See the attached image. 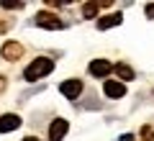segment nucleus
Listing matches in <instances>:
<instances>
[{
  "label": "nucleus",
  "mask_w": 154,
  "mask_h": 141,
  "mask_svg": "<svg viewBox=\"0 0 154 141\" xmlns=\"http://www.w3.org/2000/svg\"><path fill=\"white\" fill-rule=\"evenodd\" d=\"M51 69H54V62H51V59H46V57H38V59H33L31 64L26 67L23 77H26L28 82H36V80H41V77H46Z\"/></svg>",
  "instance_id": "obj_1"
},
{
  "label": "nucleus",
  "mask_w": 154,
  "mask_h": 141,
  "mask_svg": "<svg viewBox=\"0 0 154 141\" xmlns=\"http://www.w3.org/2000/svg\"><path fill=\"white\" fill-rule=\"evenodd\" d=\"M36 26H41V28H49V31H62L64 28V21H62L59 16H54V13H38L36 16Z\"/></svg>",
  "instance_id": "obj_2"
},
{
  "label": "nucleus",
  "mask_w": 154,
  "mask_h": 141,
  "mask_svg": "<svg viewBox=\"0 0 154 141\" xmlns=\"http://www.w3.org/2000/svg\"><path fill=\"white\" fill-rule=\"evenodd\" d=\"M67 131H69V121L54 118V121H51V126H49V141H62Z\"/></svg>",
  "instance_id": "obj_3"
},
{
  "label": "nucleus",
  "mask_w": 154,
  "mask_h": 141,
  "mask_svg": "<svg viewBox=\"0 0 154 141\" xmlns=\"http://www.w3.org/2000/svg\"><path fill=\"white\" fill-rule=\"evenodd\" d=\"M62 95H64L67 100H75V98H80V92H82V80H67V82H62Z\"/></svg>",
  "instance_id": "obj_4"
},
{
  "label": "nucleus",
  "mask_w": 154,
  "mask_h": 141,
  "mask_svg": "<svg viewBox=\"0 0 154 141\" xmlns=\"http://www.w3.org/2000/svg\"><path fill=\"white\" fill-rule=\"evenodd\" d=\"M113 72V64L108 59H93L90 62V75L93 77H108Z\"/></svg>",
  "instance_id": "obj_5"
},
{
  "label": "nucleus",
  "mask_w": 154,
  "mask_h": 141,
  "mask_svg": "<svg viewBox=\"0 0 154 141\" xmlns=\"http://www.w3.org/2000/svg\"><path fill=\"white\" fill-rule=\"evenodd\" d=\"M3 59H8V62H16V59H21L23 57V46L18 41H8V44H3Z\"/></svg>",
  "instance_id": "obj_6"
},
{
  "label": "nucleus",
  "mask_w": 154,
  "mask_h": 141,
  "mask_svg": "<svg viewBox=\"0 0 154 141\" xmlns=\"http://www.w3.org/2000/svg\"><path fill=\"white\" fill-rule=\"evenodd\" d=\"M103 90H105L108 98H123V95H126V85L118 82V80H108V82L103 85Z\"/></svg>",
  "instance_id": "obj_7"
},
{
  "label": "nucleus",
  "mask_w": 154,
  "mask_h": 141,
  "mask_svg": "<svg viewBox=\"0 0 154 141\" xmlns=\"http://www.w3.org/2000/svg\"><path fill=\"white\" fill-rule=\"evenodd\" d=\"M18 126H21V118H18L16 113H5V115H0V133L16 131Z\"/></svg>",
  "instance_id": "obj_8"
},
{
  "label": "nucleus",
  "mask_w": 154,
  "mask_h": 141,
  "mask_svg": "<svg viewBox=\"0 0 154 141\" xmlns=\"http://www.w3.org/2000/svg\"><path fill=\"white\" fill-rule=\"evenodd\" d=\"M121 21H123V16H121V13H110V16L98 18V23H95V26H98L100 31H105V28H110V26H118Z\"/></svg>",
  "instance_id": "obj_9"
},
{
  "label": "nucleus",
  "mask_w": 154,
  "mask_h": 141,
  "mask_svg": "<svg viewBox=\"0 0 154 141\" xmlns=\"http://www.w3.org/2000/svg\"><path fill=\"white\" fill-rule=\"evenodd\" d=\"M103 5H110V3H85L82 5V16L85 18H95V13H98Z\"/></svg>",
  "instance_id": "obj_10"
},
{
  "label": "nucleus",
  "mask_w": 154,
  "mask_h": 141,
  "mask_svg": "<svg viewBox=\"0 0 154 141\" xmlns=\"http://www.w3.org/2000/svg\"><path fill=\"white\" fill-rule=\"evenodd\" d=\"M113 72L121 77V80H134V69H131L128 64H123V62H121V64H116V67H113Z\"/></svg>",
  "instance_id": "obj_11"
},
{
  "label": "nucleus",
  "mask_w": 154,
  "mask_h": 141,
  "mask_svg": "<svg viewBox=\"0 0 154 141\" xmlns=\"http://www.w3.org/2000/svg\"><path fill=\"white\" fill-rule=\"evenodd\" d=\"M0 8H8V11H21L23 3H8V0H5V3H0Z\"/></svg>",
  "instance_id": "obj_12"
},
{
  "label": "nucleus",
  "mask_w": 154,
  "mask_h": 141,
  "mask_svg": "<svg viewBox=\"0 0 154 141\" xmlns=\"http://www.w3.org/2000/svg\"><path fill=\"white\" fill-rule=\"evenodd\" d=\"M146 16L154 18V3H149V5H146Z\"/></svg>",
  "instance_id": "obj_13"
},
{
  "label": "nucleus",
  "mask_w": 154,
  "mask_h": 141,
  "mask_svg": "<svg viewBox=\"0 0 154 141\" xmlns=\"http://www.w3.org/2000/svg\"><path fill=\"white\" fill-rule=\"evenodd\" d=\"M118 141H134V133H123V136H121Z\"/></svg>",
  "instance_id": "obj_14"
},
{
  "label": "nucleus",
  "mask_w": 154,
  "mask_h": 141,
  "mask_svg": "<svg viewBox=\"0 0 154 141\" xmlns=\"http://www.w3.org/2000/svg\"><path fill=\"white\" fill-rule=\"evenodd\" d=\"M23 141H38V139H36V136H26V139H23Z\"/></svg>",
  "instance_id": "obj_15"
}]
</instances>
